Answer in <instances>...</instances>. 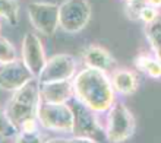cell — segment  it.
Masks as SVG:
<instances>
[{
    "instance_id": "obj_1",
    "label": "cell",
    "mask_w": 161,
    "mask_h": 143,
    "mask_svg": "<svg viewBox=\"0 0 161 143\" xmlns=\"http://www.w3.org/2000/svg\"><path fill=\"white\" fill-rule=\"evenodd\" d=\"M73 82V97L95 114L107 113L116 102V91L107 72L85 67L76 72Z\"/></svg>"
},
{
    "instance_id": "obj_2",
    "label": "cell",
    "mask_w": 161,
    "mask_h": 143,
    "mask_svg": "<svg viewBox=\"0 0 161 143\" xmlns=\"http://www.w3.org/2000/svg\"><path fill=\"white\" fill-rule=\"evenodd\" d=\"M40 101V83L34 77L19 89L13 91L3 113L8 121L18 130L22 121H25L26 118L37 117Z\"/></svg>"
},
{
    "instance_id": "obj_3",
    "label": "cell",
    "mask_w": 161,
    "mask_h": 143,
    "mask_svg": "<svg viewBox=\"0 0 161 143\" xmlns=\"http://www.w3.org/2000/svg\"><path fill=\"white\" fill-rule=\"evenodd\" d=\"M106 114L107 117L104 124L106 140L111 143H122L133 136L136 129L135 117L123 102L116 101Z\"/></svg>"
},
{
    "instance_id": "obj_4",
    "label": "cell",
    "mask_w": 161,
    "mask_h": 143,
    "mask_svg": "<svg viewBox=\"0 0 161 143\" xmlns=\"http://www.w3.org/2000/svg\"><path fill=\"white\" fill-rule=\"evenodd\" d=\"M37 118L40 121V126L46 130L72 135L73 109L69 102L54 104V102L40 101L38 109H37Z\"/></svg>"
},
{
    "instance_id": "obj_5",
    "label": "cell",
    "mask_w": 161,
    "mask_h": 143,
    "mask_svg": "<svg viewBox=\"0 0 161 143\" xmlns=\"http://www.w3.org/2000/svg\"><path fill=\"white\" fill-rule=\"evenodd\" d=\"M91 15L88 0H63L59 4V28L66 34H78L89 24Z\"/></svg>"
},
{
    "instance_id": "obj_6",
    "label": "cell",
    "mask_w": 161,
    "mask_h": 143,
    "mask_svg": "<svg viewBox=\"0 0 161 143\" xmlns=\"http://www.w3.org/2000/svg\"><path fill=\"white\" fill-rule=\"evenodd\" d=\"M26 13L32 28L40 34L51 37L59 29V4L51 2H32L28 4Z\"/></svg>"
},
{
    "instance_id": "obj_7",
    "label": "cell",
    "mask_w": 161,
    "mask_h": 143,
    "mask_svg": "<svg viewBox=\"0 0 161 143\" xmlns=\"http://www.w3.org/2000/svg\"><path fill=\"white\" fill-rule=\"evenodd\" d=\"M69 104L73 109L72 136H86V137H91L94 142H100V140L106 139L104 126L98 123L94 111L86 108L84 104H80L75 97L69 101Z\"/></svg>"
},
{
    "instance_id": "obj_8",
    "label": "cell",
    "mask_w": 161,
    "mask_h": 143,
    "mask_svg": "<svg viewBox=\"0 0 161 143\" xmlns=\"http://www.w3.org/2000/svg\"><path fill=\"white\" fill-rule=\"evenodd\" d=\"M78 72V63L73 56L69 54H56L47 59L46 66L37 77L40 83L54 82V80L73 79Z\"/></svg>"
},
{
    "instance_id": "obj_9",
    "label": "cell",
    "mask_w": 161,
    "mask_h": 143,
    "mask_svg": "<svg viewBox=\"0 0 161 143\" xmlns=\"http://www.w3.org/2000/svg\"><path fill=\"white\" fill-rule=\"evenodd\" d=\"M21 60L26 67L30 69L35 79L40 76L41 70L46 66L47 56L41 40L35 32H26L22 40Z\"/></svg>"
},
{
    "instance_id": "obj_10",
    "label": "cell",
    "mask_w": 161,
    "mask_h": 143,
    "mask_svg": "<svg viewBox=\"0 0 161 143\" xmlns=\"http://www.w3.org/2000/svg\"><path fill=\"white\" fill-rule=\"evenodd\" d=\"M31 79H34V76L22 60L16 59L0 64V89L4 92H13Z\"/></svg>"
},
{
    "instance_id": "obj_11",
    "label": "cell",
    "mask_w": 161,
    "mask_h": 143,
    "mask_svg": "<svg viewBox=\"0 0 161 143\" xmlns=\"http://www.w3.org/2000/svg\"><path fill=\"white\" fill-rule=\"evenodd\" d=\"M72 98H73L72 79L40 83V99L41 101L63 104V102H69Z\"/></svg>"
},
{
    "instance_id": "obj_12",
    "label": "cell",
    "mask_w": 161,
    "mask_h": 143,
    "mask_svg": "<svg viewBox=\"0 0 161 143\" xmlns=\"http://www.w3.org/2000/svg\"><path fill=\"white\" fill-rule=\"evenodd\" d=\"M82 61H84L85 67L97 69L103 72H108L114 64V59L111 53L100 45L86 47L82 53Z\"/></svg>"
},
{
    "instance_id": "obj_13",
    "label": "cell",
    "mask_w": 161,
    "mask_h": 143,
    "mask_svg": "<svg viewBox=\"0 0 161 143\" xmlns=\"http://www.w3.org/2000/svg\"><path fill=\"white\" fill-rule=\"evenodd\" d=\"M113 88H114L116 93L129 97L138 91L139 88V80L138 76L132 70H126V69H119V70L113 72V75L110 76Z\"/></svg>"
},
{
    "instance_id": "obj_14",
    "label": "cell",
    "mask_w": 161,
    "mask_h": 143,
    "mask_svg": "<svg viewBox=\"0 0 161 143\" xmlns=\"http://www.w3.org/2000/svg\"><path fill=\"white\" fill-rule=\"evenodd\" d=\"M135 66L145 75H148L153 79H161V60H158L155 56L142 54L135 59Z\"/></svg>"
},
{
    "instance_id": "obj_15",
    "label": "cell",
    "mask_w": 161,
    "mask_h": 143,
    "mask_svg": "<svg viewBox=\"0 0 161 143\" xmlns=\"http://www.w3.org/2000/svg\"><path fill=\"white\" fill-rule=\"evenodd\" d=\"M145 35L148 40L151 50L158 60H161V16L145 26Z\"/></svg>"
},
{
    "instance_id": "obj_16",
    "label": "cell",
    "mask_w": 161,
    "mask_h": 143,
    "mask_svg": "<svg viewBox=\"0 0 161 143\" xmlns=\"http://www.w3.org/2000/svg\"><path fill=\"white\" fill-rule=\"evenodd\" d=\"M0 19L18 25L19 22V4L16 0H0Z\"/></svg>"
},
{
    "instance_id": "obj_17",
    "label": "cell",
    "mask_w": 161,
    "mask_h": 143,
    "mask_svg": "<svg viewBox=\"0 0 161 143\" xmlns=\"http://www.w3.org/2000/svg\"><path fill=\"white\" fill-rule=\"evenodd\" d=\"M18 59L16 50L6 38L0 37V64L2 63H9Z\"/></svg>"
},
{
    "instance_id": "obj_18",
    "label": "cell",
    "mask_w": 161,
    "mask_h": 143,
    "mask_svg": "<svg viewBox=\"0 0 161 143\" xmlns=\"http://www.w3.org/2000/svg\"><path fill=\"white\" fill-rule=\"evenodd\" d=\"M158 16H160V13H158L157 8H154V6H151V4H148V3L141 9L139 15H138V18H139L141 21L145 22V25H148V24L154 22Z\"/></svg>"
},
{
    "instance_id": "obj_19",
    "label": "cell",
    "mask_w": 161,
    "mask_h": 143,
    "mask_svg": "<svg viewBox=\"0 0 161 143\" xmlns=\"http://www.w3.org/2000/svg\"><path fill=\"white\" fill-rule=\"evenodd\" d=\"M16 135H18V130L8 121V118H6L3 111H0V136H3L6 139V137L16 136Z\"/></svg>"
},
{
    "instance_id": "obj_20",
    "label": "cell",
    "mask_w": 161,
    "mask_h": 143,
    "mask_svg": "<svg viewBox=\"0 0 161 143\" xmlns=\"http://www.w3.org/2000/svg\"><path fill=\"white\" fill-rule=\"evenodd\" d=\"M147 3L154 6V8H160L161 6V0H147Z\"/></svg>"
},
{
    "instance_id": "obj_21",
    "label": "cell",
    "mask_w": 161,
    "mask_h": 143,
    "mask_svg": "<svg viewBox=\"0 0 161 143\" xmlns=\"http://www.w3.org/2000/svg\"><path fill=\"white\" fill-rule=\"evenodd\" d=\"M126 2H129V0H126Z\"/></svg>"
}]
</instances>
